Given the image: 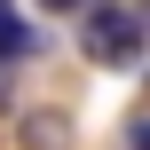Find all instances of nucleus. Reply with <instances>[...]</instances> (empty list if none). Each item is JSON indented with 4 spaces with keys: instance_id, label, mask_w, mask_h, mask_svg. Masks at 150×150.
<instances>
[{
    "instance_id": "obj_1",
    "label": "nucleus",
    "mask_w": 150,
    "mask_h": 150,
    "mask_svg": "<svg viewBox=\"0 0 150 150\" xmlns=\"http://www.w3.org/2000/svg\"><path fill=\"white\" fill-rule=\"evenodd\" d=\"M79 47H87V63L127 71V63L142 55V16H134L127 0H87V16H79Z\"/></svg>"
},
{
    "instance_id": "obj_2",
    "label": "nucleus",
    "mask_w": 150,
    "mask_h": 150,
    "mask_svg": "<svg viewBox=\"0 0 150 150\" xmlns=\"http://www.w3.org/2000/svg\"><path fill=\"white\" fill-rule=\"evenodd\" d=\"M24 55H40V24L0 0V63H24Z\"/></svg>"
},
{
    "instance_id": "obj_3",
    "label": "nucleus",
    "mask_w": 150,
    "mask_h": 150,
    "mask_svg": "<svg viewBox=\"0 0 150 150\" xmlns=\"http://www.w3.org/2000/svg\"><path fill=\"white\" fill-rule=\"evenodd\" d=\"M24 142H40V150H63V119H32V127H24Z\"/></svg>"
},
{
    "instance_id": "obj_4",
    "label": "nucleus",
    "mask_w": 150,
    "mask_h": 150,
    "mask_svg": "<svg viewBox=\"0 0 150 150\" xmlns=\"http://www.w3.org/2000/svg\"><path fill=\"white\" fill-rule=\"evenodd\" d=\"M40 8H87V0H40Z\"/></svg>"
}]
</instances>
